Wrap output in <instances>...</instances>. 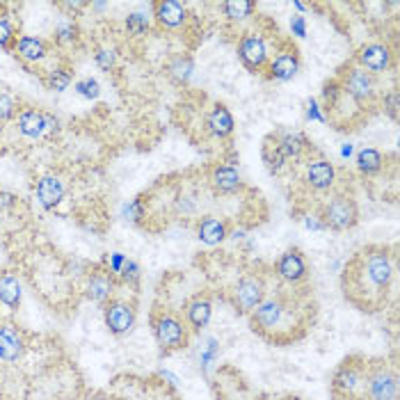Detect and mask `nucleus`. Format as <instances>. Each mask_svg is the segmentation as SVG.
I'll return each mask as SVG.
<instances>
[{"label": "nucleus", "instance_id": "nucleus-43", "mask_svg": "<svg viewBox=\"0 0 400 400\" xmlns=\"http://www.w3.org/2000/svg\"><path fill=\"white\" fill-rule=\"evenodd\" d=\"M305 225H307L309 229H325V227H323V220H320L318 213H316V215H307V218H305Z\"/></svg>", "mask_w": 400, "mask_h": 400}, {"label": "nucleus", "instance_id": "nucleus-26", "mask_svg": "<svg viewBox=\"0 0 400 400\" xmlns=\"http://www.w3.org/2000/svg\"><path fill=\"white\" fill-rule=\"evenodd\" d=\"M0 302L10 309H19L21 305V284L10 270L0 272Z\"/></svg>", "mask_w": 400, "mask_h": 400}, {"label": "nucleus", "instance_id": "nucleus-8", "mask_svg": "<svg viewBox=\"0 0 400 400\" xmlns=\"http://www.w3.org/2000/svg\"><path fill=\"white\" fill-rule=\"evenodd\" d=\"M320 220H323L325 229L332 231H348L359 222V208L350 194L336 192L332 194V199H327L318 211Z\"/></svg>", "mask_w": 400, "mask_h": 400}, {"label": "nucleus", "instance_id": "nucleus-47", "mask_svg": "<svg viewBox=\"0 0 400 400\" xmlns=\"http://www.w3.org/2000/svg\"><path fill=\"white\" fill-rule=\"evenodd\" d=\"M259 400H263V398H259Z\"/></svg>", "mask_w": 400, "mask_h": 400}, {"label": "nucleus", "instance_id": "nucleus-23", "mask_svg": "<svg viewBox=\"0 0 400 400\" xmlns=\"http://www.w3.org/2000/svg\"><path fill=\"white\" fill-rule=\"evenodd\" d=\"M211 183L220 194H234L243 188V181H240V174L236 172L234 165H218L213 170Z\"/></svg>", "mask_w": 400, "mask_h": 400}, {"label": "nucleus", "instance_id": "nucleus-39", "mask_svg": "<svg viewBox=\"0 0 400 400\" xmlns=\"http://www.w3.org/2000/svg\"><path fill=\"white\" fill-rule=\"evenodd\" d=\"M14 41H16V34H14V28H12L10 19H5V16H0V46L10 51Z\"/></svg>", "mask_w": 400, "mask_h": 400}, {"label": "nucleus", "instance_id": "nucleus-25", "mask_svg": "<svg viewBox=\"0 0 400 400\" xmlns=\"http://www.w3.org/2000/svg\"><path fill=\"white\" fill-rule=\"evenodd\" d=\"M197 238L204 245H211V247L220 245L222 240L227 238V222L213 218V215L201 218L199 225H197Z\"/></svg>", "mask_w": 400, "mask_h": 400}, {"label": "nucleus", "instance_id": "nucleus-27", "mask_svg": "<svg viewBox=\"0 0 400 400\" xmlns=\"http://www.w3.org/2000/svg\"><path fill=\"white\" fill-rule=\"evenodd\" d=\"M192 71H194V62L190 55H185V53H179V55H174L170 62H167V74H170V78L179 85L188 83Z\"/></svg>", "mask_w": 400, "mask_h": 400}, {"label": "nucleus", "instance_id": "nucleus-20", "mask_svg": "<svg viewBox=\"0 0 400 400\" xmlns=\"http://www.w3.org/2000/svg\"><path fill=\"white\" fill-rule=\"evenodd\" d=\"M23 354V336L14 325H0V361H16Z\"/></svg>", "mask_w": 400, "mask_h": 400}, {"label": "nucleus", "instance_id": "nucleus-36", "mask_svg": "<svg viewBox=\"0 0 400 400\" xmlns=\"http://www.w3.org/2000/svg\"><path fill=\"white\" fill-rule=\"evenodd\" d=\"M94 62L101 71H110L114 67V62H117V53L112 48H99L94 53Z\"/></svg>", "mask_w": 400, "mask_h": 400}, {"label": "nucleus", "instance_id": "nucleus-17", "mask_svg": "<svg viewBox=\"0 0 400 400\" xmlns=\"http://www.w3.org/2000/svg\"><path fill=\"white\" fill-rule=\"evenodd\" d=\"M211 314H213V305L204 293H197V295H192L185 302V323L190 325V332H201L208 325Z\"/></svg>", "mask_w": 400, "mask_h": 400}, {"label": "nucleus", "instance_id": "nucleus-18", "mask_svg": "<svg viewBox=\"0 0 400 400\" xmlns=\"http://www.w3.org/2000/svg\"><path fill=\"white\" fill-rule=\"evenodd\" d=\"M154 16L165 30H179L185 23V19H188V12H185L183 3H176V0H160V3H154Z\"/></svg>", "mask_w": 400, "mask_h": 400}, {"label": "nucleus", "instance_id": "nucleus-30", "mask_svg": "<svg viewBox=\"0 0 400 400\" xmlns=\"http://www.w3.org/2000/svg\"><path fill=\"white\" fill-rule=\"evenodd\" d=\"M71 80H74V76H71L69 67H53L46 76V87L53 92H65L71 85Z\"/></svg>", "mask_w": 400, "mask_h": 400}, {"label": "nucleus", "instance_id": "nucleus-4", "mask_svg": "<svg viewBox=\"0 0 400 400\" xmlns=\"http://www.w3.org/2000/svg\"><path fill=\"white\" fill-rule=\"evenodd\" d=\"M151 330H154L156 341L165 354L183 350L190 341V327L172 309L156 307V311L151 314Z\"/></svg>", "mask_w": 400, "mask_h": 400}, {"label": "nucleus", "instance_id": "nucleus-1", "mask_svg": "<svg viewBox=\"0 0 400 400\" xmlns=\"http://www.w3.org/2000/svg\"><path fill=\"white\" fill-rule=\"evenodd\" d=\"M396 274V256L387 245H366L357 250L341 272L343 298L364 314L385 309Z\"/></svg>", "mask_w": 400, "mask_h": 400}, {"label": "nucleus", "instance_id": "nucleus-41", "mask_svg": "<svg viewBox=\"0 0 400 400\" xmlns=\"http://www.w3.org/2000/svg\"><path fill=\"white\" fill-rule=\"evenodd\" d=\"M307 119H311V121H325V114L320 112L318 103L314 99L307 103Z\"/></svg>", "mask_w": 400, "mask_h": 400}, {"label": "nucleus", "instance_id": "nucleus-28", "mask_svg": "<svg viewBox=\"0 0 400 400\" xmlns=\"http://www.w3.org/2000/svg\"><path fill=\"white\" fill-rule=\"evenodd\" d=\"M382 165H385V158H382L378 149H361L357 154V167L361 174L366 176L378 174L382 170Z\"/></svg>", "mask_w": 400, "mask_h": 400}, {"label": "nucleus", "instance_id": "nucleus-33", "mask_svg": "<svg viewBox=\"0 0 400 400\" xmlns=\"http://www.w3.org/2000/svg\"><path fill=\"white\" fill-rule=\"evenodd\" d=\"M53 39H55V44H60V46H67V44H74L78 39V25L74 21H65L60 23L55 32H53Z\"/></svg>", "mask_w": 400, "mask_h": 400}, {"label": "nucleus", "instance_id": "nucleus-44", "mask_svg": "<svg viewBox=\"0 0 400 400\" xmlns=\"http://www.w3.org/2000/svg\"><path fill=\"white\" fill-rule=\"evenodd\" d=\"M350 154H352V147H350V145H345V147L341 149V156L345 158V156H350Z\"/></svg>", "mask_w": 400, "mask_h": 400}, {"label": "nucleus", "instance_id": "nucleus-37", "mask_svg": "<svg viewBox=\"0 0 400 400\" xmlns=\"http://www.w3.org/2000/svg\"><path fill=\"white\" fill-rule=\"evenodd\" d=\"M16 114V101L7 92H0V124L10 121Z\"/></svg>", "mask_w": 400, "mask_h": 400}, {"label": "nucleus", "instance_id": "nucleus-13", "mask_svg": "<svg viewBox=\"0 0 400 400\" xmlns=\"http://www.w3.org/2000/svg\"><path fill=\"white\" fill-rule=\"evenodd\" d=\"M300 71V53L295 46H286L284 44L281 51L277 53L270 65H268V78L270 80H279V83H286V80L295 78Z\"/></svg>", "mask_w": 400, "mask_h": 400}, {"label": "nucleus", "instance_id": "nucleus-29", "mask_svg": "<svg viewBox=\"0 0 400 400\" xmlns=\"http://www.w3.org/2000/svg\"><path fill=\"white\" fill-rule=\"evenodd\" d=\"M256 5L250 3V0H234V3H225L222 5V12H225V16L229 21H245L250 19V16L254 14Z\"/></svg>", "mask_w": 400, "mask_h": 400}, {"label": "nucleus", "instance_id": "nucleus-2", "mask_svg": "<svg viewBox=\"0 0 400 400\" xmlns=\"http://www.w3.org/2000/svg\"><path fill=\"white\" fill-rule=\"evenodd\" d=\"M318 305L311 293L288 291L265 298L250 314V327L270 345H293L316 325Z\"/></svg>", "mask_w": 400, "mask_h": 400}, {"label": "nucleus", "instance_id": "nucleus-15", "mask_svg": "<svg viewBox=\"0 0 400 400\" xmlns=\"http://www.w3.org/2000/svg\"><path fill=\"white\" fill-rule=\"evenodd\" d=\"M305 181H307L309 188L316 190V192H325V190L334 188V183H336V170H334V165L330 163V160H325V158L311 160V163L307 165Z\"/></svg>", "mask_w": 400, "mask_h": 400}, {"label": "nucleus", "instance_id": "nucleus-19", "mask_svg": "<svg viewBox=\"0 0 400 400\" xmlns=\"http://www.w3.org/2000/svg\"><path fill=\"white\" fill-rule=\"evenodd\" d=\"M114 293V279L105 268H96L87 277V298L92 302H108Z\"/></svg>", "mask_w": 400, "mask_h": 400}, {"label": "nucleus", "instance_id": "nucleus-21", "mask_svg": "<svg viewBox=\"0 0 400 400\" xmlns=\"http://www.w3.org/2000/svg\"><path fill=\"white\" fill-rule=\"evenodd\" d=\"M16 126H19L21 135L37 140L44 133H48L46 128V112L37 110V108H25L19 112V119H16Z\"/></svg>", "mask_w": 400, "mask_h": 400}, {"label": "nucleus", "instance_id": "nucleus-24", "mask_svg": "<svg viewBox=\"0 0 400 400\" xmlns=\"http://www.w3.org/2000/svg\"><path fill=\"white\" fill-rule=\"evenodd\" d=\"M206 126L208 131L213 133L215 138H229L231 133H234V117H231V112L225 103H215L213 105V110L206 119Z\"/></svg>", "mask_w": 400, "mask_h": 400}, {"label": "nucleus", "instance_id": "nucleus-5", "mask_svg": "<svg viewBox=\"0 0 400 400\" xmlns=\"http://www.w3.org/2000/svg\"><path fill=\"white\" fill-rule=\"evenodd\" d=\"M339 80L341 90L350 96V99L359 105L361 110L371 108L378 99V76L371 74L359 65H348L339 71Z\"/></svg>", "mask_w": 400, "mask_h": 400}, {"label": "nucleus", "instance_id": "nucleus-3", "mask_svg": "<svg viewBox=\"0 0 400 400\" xmlns=\"http://www.w3.org/2000/svg\"><path fill=\"white\" fill-rule=\"evenodd\" d=\"M366 364L368 359L361 357V354H350L336 366L330 380L334 400H361L364 380H366Z\"/></svg>", "mask_w": 400, "mask_h": 400}, {"label": "nucleus", "instance_id": "nucleus-9", "mask_svg": "<svg viewBox=\"0 0 400 400\" xmlns=\"http://www.w3.org/2000/svg\"><path fill=\"white\" fill-rule=\"evenodd\" d=\"M238 58L245 65V69H250L252 74L268 69V44H265L263 34L256 30H247L240 34Z\"/></svg>", "mask_w": 400, "mask_h": 400}, {"label": "nucleus", "instance_id": "nucleus-22", "mask_svg": "<svg viewBox=\"0 0 400 400\" xmlns=\"http://www.w3.org/2000/svg\"><path fill=\"white\" fill-rule=\"evenodd\" d=\"M14 53L25 62H44L48 58V44L39 37L23 34L14 41Z\"/></svg>", "mask_w": 400, "mask_h": 400}, {"label": "nucleus", "instance_id": "nucleus-31", "mask_svg": "<svg viewBox=\"0 0 400 400\" xmlns=\"http://www.w3.org/2000/svg\"><path fill=\"white\" fill-rule=\"evenodd\" d=\"M74 90H76L78 96H83V99H87V101H94V99H99V96H101V85H99V80H96V78L78 80V83L74 85Z\"/></svg>", "mask_w": 400, "mask_h": 400}, {"label": "nucleus", "instance_id": "nucleus-38", "mask_svg": "<svg viewBox=\"0 0 400 400\" xmlns=\"http://www.w3.org/2000/svg\"><path fill=\"white\" fill-rule=\"evenodd\" d=\"M400 94L398 90H391L387 92L385 96H382V108H385V112L389 114L391 119H398V108H400Z\"/></svg>", "mask_w": 400, "mask_h": 400}, {"label": "nucleus", "instance_id": "nucleus-12", "mask_svg": "<svg viewBox=\"0 0 400 400\" xmlns=\"http://www.w3.org/2000/svg\"><path fill=\"white\" fill-rule=\"evenodd\" d=\"M357 65L375 76L385 74L394 65V53H391L387 44H364L357 53Z\"/></svg>", "mask_w": 400, "mask_h": 400}, {"label": "nucleus", "instance_id": "nucleus-45", "mask_svg": "<svg viewBox=\"0 0 400 400\" xmlns=\"http://www.w3.org/2000/svg\"><path fill=\"white\" fill-rule=\"evenodd\" d=\"M281 400H302V398H298V396H286V398H281Z\"/></svg>", "mask_w": 400, "mask_h": 400}, {"label": "nucleus", "instance_id": "nucleus-14", "mask_svg": "<svg viewBox=\"0 0 400 400\" xmlns=\"http://www.w3.org/2000/svg\"><path fill=\"white\" fill-rule=\"evenodd\" d=\"M274 270H277V274L288 284H300L307 279L309 274V268H307V261L305 256H302L300 250H286L284 252L277 263H274Z\"/></svg>", "mask_w": 400, "mask_h": 400}, {"label": "nucleus", "instance_id": "nucleus-35", "mask_svg": "<svg viewBox=\"0 0 400 400\" xmlns=\"http://www.w3.org/2000/svg\"><path fill=\"white\" fill-rule=\"evenodd\" d=\"M119 274V279L124 281V284H128V286H135V284L140 281V265L135 263V261H124V265H121V270L117 272Z\"/></svg>", "mask_w": 400, "mask_h": 400}, {"label": "nucleus", "instance_id": "nucleus-16", "mask_svg": "<svg viewBox=\"0 0 400 400\" xmlns=\"http://www.w3.org/2000/svg\"><path fill=\"white\" fill-rule=\"evenodd\" d=\"M65 183H62V179H58V176L53 174H46L41 176V179L37 181V188H34V194H37V201L39 206L44 211H53L58 206V204L65 199Z\"/></svg>", "mask_w": 400, "mask_h": 400}, {"label": "nucleus", "instance_id": "nucleus-11", "mask_svg": "<svg viewBox=\"0 0 400 400\" xmlns=\"http://www.w3.org/2000/svg\"><path fill=\"white\" fill-rule=\"evenodd\" d=\"M103 318H105L108 330L112 334L121 336V334L131 332L133 325H135V309L124 300H108L103 307Z\"/></svg>", "mask_w": 400, "mask_h": 400}, {"label": "nucleus", "instance_id": "nucleus-7", "mask_svg": "<svg viewBox=\"0 0 400 400\" xmlns=\"http://www.w3.org/2000/svg\"><path fill=\"white\" fill-rule=\"evenodd\" d=\"M265 293H268V284H265L263 274L247 272L231 286V291H227V300L238 314H252L265 300Z\"/></svg>", "mask_w": 400, "mask_h": 400}, {"label": "nucleus", "instance_id": "nucleus-42", "mask_svg": "<svg viewBox=\"0 0 400 400\" xmlns=\"http://www.w3.org/2000/svg\"><path fill=\"white\" fill-rule=\"evenodd\" d=\"M16 206V194L7 192V190H0V211H7Z\"/></svg>", "mask_w": 400, "mask_h": 400}, {"label": "nucleus", "instance_id": "nucleus-32", "mask_svg": "<svg viewBox=\"0 0 400 400\" xmlns=\"http://www.w3.org/2000/svg\"><path fill=\"white\" fill-rule=\"evenodd\" d=\"M121 218L128 222H142L147 218V206H145V197H135L131 199L126 206L121 208Z\"/></svg>", "mask_w": 400, "mask_h": 400}, {"label": "nucleus", "instance_id": "nucleus-10", "mask_svg": "<svg viewBox=\"0 0 400 400\" xmlns=\"http://www.w3.org/2000/svg\"><path fill=\"white\" fill-rule=\"evenodd\" d=\"M268 138L272 140V145L277 147V151L286 163L288 160H300L307 151H311V142L307 140L305 133H300V131L277 128L274 133H270Z\"/></svg>", "mask_w": 400, "mask_h": 400}, {"label": "nucleus", "instance_id": "nucleus-6", "mask_svg": "<svg viewBox=\"0 0 400 400\" xmlns=\"http://www.w3.org/2000/svg\"><path fill=\"white\" fill-rule=\"evenodd\" d=\"M398 398V375L394 366L385 359L366 364L361 400H396Z\"/></svg>", "mask_w": 400, "mask_h": 400}, {"label": "nucleus", "instance_id": "nucleus-34", "mask_svg": "<svg viewBox=\"0 0 400 400\" xmlns=\"http://www.w3.org/2000/svg\"><path fill=\"white\" fill-rule=\"evenodd\" d=\"M149 30V19L147 14L142 12H133L126 16V32L133 34V37H142V34H147Z\"/></svg>", "mask_w": 400, "mask_h": 400}, {"label": "nucleus", "instance_id": "nucleus-40", "mask_svg": "<svg viewBox=\"0 0 400 400\" xmlns=\"http://www.w3.org/2000/svg\"><path fill=\"white\" fill-rule=\"evenodd\" d=\"M291 30L293 34H298V37H305L307 34V21H305V16H293L291 19Z\"/></svg>", "mask_w": 400, "mask_h": 400}, {"label": "nucleus", "instance_id": "nucleus-46", "mask_svg": "<svg viewBox=\"0 0 400 400\" xmlns=\"http://www.w3.org/2000/svg\"><path fill=\"white\" fill-rule=\"evenodd\" d=\"M90 400H103V398H90Z\"/></svg>", "mask_w": 400, "mask_h": 400}]
</instances>
